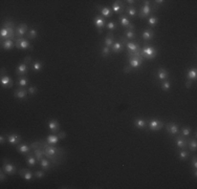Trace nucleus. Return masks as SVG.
I'll list each match as a JSON object with an SVG mask.
<instances>
[{"instance_id":"1","label":"nucleus","mask_w":197,"mask_h":189,"mask_svg":"<svg viewBox=\"0 0 197 189\" xmlns=\"http://www.w3.org/2000/svg\"><path fill=\"white\" fill-rule=\"evenodd\" d=\"M15 28L16 27H3L2 26L1 30H0V37H1V42L8 39H13L14 40L16 33H15Z\"/></svg>"},{"instance_id":"2","label":"nucleus","mask_w":197,"mask_h":189,"mask_svg":"<svg viewBox=\"0 0 197 189\" xmlns=\"http://www.w3.org/2000/svg\"><path fill=\"white\" fill-rule=\"evenodd\" d=\"M141 55L143 58L149 59V60H153V59L156 57L157 55V50H155L153 46H145L143 50H141Z\"/></svg>"},{"instance_id":"3","label":"nucleus","mask_w":197,"mask_h":189,"mask_svg":"<svg viewBox=\"0 0 197 189\" xmlns=\"http://www.w3.org/2000/svg\"><path fill=\"white\" fill-rule=\"evenodd\" d=\"M40 145L41 147L43 148L45 153L47 155H57L59 153H62V149L61 148H56L55 146H48V143H43V142H40Z\"/></svg>"},{"instance_id":"4","label":"nucleus","mask_w":197,"mask_h":189,"mask_svg":"<svg viewBox=\"0 0 197 189\" xmlns=\"http://www.w3.org/2000/svg\"><path fill=\"white\" fill-rule=\"evenodd\" d=\"M154 10L155 8H151L150 1H145V4H144L143 8L139 11V18H147Z\"/></svg>"},{"instance_id":"5","label":"nucleus","mask_w":197,"mask_h":189,"mask_svg":"<svg viewBox=\"0 0 197 189\" xmlns=\"http://www.w3.org/2000/svg\"><path fill=\"white\" fill-rule=\"evenodd\" d=\"M148 127L150 130L152 131H157V130H161V128L164 127V122L161 120H156V119H152V120L149 121L148 123Z\"/></svg>"},{"instance_id":"6","label":"nucleus","mask_w":197,"mask_h":189,"mask_svg":"<svg viewBox=\"0 0 197 189\" xmlns=\"http://www.w3.org/2000/svg\"><path fill=\"white\" fill-rule=\"evenodd\" d=\"M15 43H16V47L17 48H20V50H27V48H30V50H33V46L30 45V41L27 40V39L25 38H17L16 40H15Z\"/></svg>"},{"instance_id":"7","label":"nucleus","mask_w":197,"mask_h":189,"mask_svg":"<svg viewBox=\"0 0 197 189\" xmlns=\"http://www.w3.org/2000/svg\"><path fill=\"white\" fill-rule=\"evenodd\" d=\"M190 141V139L188 137H183V136H179V137L175 138V143H176L177 148L179 149H187L188 147V142Z\"/></svg>"},{"instance_id":"8","label":"nucleus","mask_w":197,"mask_h":189,"mask_svg":"<svg viewBox=\"0 0 197 189\" xmlns=\"http://www.w3.org/2000/svg\"><path fill=\"white\" fill-rule=\"evenodd\" d=\"M2 169H3L4 172H5L6 175H14L15 173L17 172L16 166L13 165L12 163H10L8 160H6V161H4L3 166H2Z\"/></svg>"},{"instance_id":"9","label":"nucleus","mask_w":197,"mask_h":189,"mask_svg":"<svg viewBox=\"0 0 197 189\" xmlns=\"http://www.w3.org/2000/svg\"><path fill=\"white\" fill-rule=\"evenodd\" d=\"M15 33H16V36H18L19 38H22L23 36H25L28 33V26L26 23H21L19 25L16 26L15 28Z\"/></svg>"},{"instance_id":"10","label":"nucleus","mask_w":197,"mask_h":189,"mask_svg":"<svg viewBox=\"0 0 197 189\" xmlns=\"http://www.w3.org/2000/svg\"><path fill=\"white\" fill-rule=\"evenodd\" d=\"M28 72V65L26 62H22L16 67V75L19 77H24Z\"/></svg>"},{"instance_id":"11","label":"nucleus","mask_w":197,"mask_h":189,"mask_svg":"<svg viewBox=\"0 0 197 189\" xmlns=\"http://www.w3.org/2000/svg\"><path fill=\"white\" fill-rule=\"evenodd\" d=\"M6 138H8V143L11 145H14V146H17L21 143V136L18 133H10V135L6 136Z\"/></svg>"},{"instance_id":"12","label":"nucleus","mask_w":197,"mask_h":189,"mask_svg":"<svg viewBox=\"0 0 197 189\" xmlns=\"http://www.w3.org/2000/svg\"><path fill=\"white\" fill-rule=\"evenodd\" d=\"M129 66L131 69H137L142 65L144 61V58H139V57H129Z\"/></svg>"},{"instance_id":"13","label":"nucleus","mask_w":197,"mask_h":189,"mask_svg":"<svg viewBox=\"0 0 197 189\" xmlns=\"http://www.w3.org/2000/svg\"><path fill=\"white\" fill-rule=\"evenodd\" d=\"M0 83H1L2 87H5V88H11V87L14 86V81H13V79L11 78L10 76H8V75L1 77Z\"/></svg>"},{"instance_id":"14","label":"nucleus","mask_w":197,"mask_h":189,"mask_svg":"<svg viewBox=\"0 0 197 189\" xmlns=\"http://www.w3.org/2000/svg\"><path fill=\"white\" fill-rule=\"evenodd\" d=\"M47 126H48L49 130L52 133H58L59 130H60V124H59L58 121L54 120V119H52V120H49L47 122Z\"/></svg>"},{"instance_id":"15","label":"nucleus","mask_w":197,"mask_h":189,"mask_svg":"<svg viewBox=\"0 0 197 189\" xmlns=\"http://www.w3.org/2000/svg\"><path fill=\"white\" fill-rule=\"evenodd\" d=\"M19 175H20V177L22 178V179H24L25 181H27V182L32 181L33 178L35 177L34 173L30 170H28V169H20V170H19Z\"/></svg>"},{"instance_id":"16","label":"nucleus","mask_w":197,"mask_h":189,"mask_svg":"<svg viewBox=\"0 0 197 189\" xmlns=\"http://www.w3.org/2000/svg\"><path fill=\"white\" fill-rule=\"evenodd\" d=\"M124 10H125V5L122 3V1H115L112 3V8H111V11H112V12L122 15Z\"/></svg>"},{"instance_id":"17","label":"nucleus","mask_w":197,"mask_h":189,"mask_svg":"<svg viewBox=\"0 0 197 189\" xmlns=\"http://www.w3.org/2000/svg\"><path fill=\"white\" fill-rule=\"evenodd\" d=\"M98 10L101 12L103 18H110L112 16V11L108 8V6H102V5H97Z\"/></svg>"},{"instance_id":"18","label":"nucleus","mask_w":197,"mask_h":189,"mask_svg":"<svg viewBox=\"0 0 197 189\" xmlns=\"http://www.w3.org/2000/svg\"><path fill=\"white\" fill-rule=\"evenodd\" d=\"M16 149L23 155H27L30 152V147L25 143H20L16 146Z\"/></svg>"},{"instance_id":"19","label":"nucleus","mask_w":197,"mask_h":189,"mask_svg":"<svg viewBox=\"0 0 197 189\" xmlns=\"http://www.w3.org/2000/svg\"><path fill=\"white\" fill-rule=\"evenodd\" d=\"M27 93L28 91L24 87H19V88H17L16 91H14V97L16 99H24L26 98V96H27Z\"/></svg>"},{"instance_id":"20","label":"nucleus","mask_w":197,"mask_h":189,"mask_svg":"<svg viewBox=\"0 0 197 189\" xmlns=\"http://www.w3.org/2000/svg\"><path fill=\"white\" fill-rule=\"evenodd\" d=\"M166 129H167V131L170 133V135L172 136H175L177 135V133H179V127L177 124H175V123H169V124L166 125Z\"/></svg>"},{"instance_id":"21","label":"nucleus","mask_w":197,"mask_h":189,"mask_svg":"<svg viewBox=\"0 0 197 189\" xmlns=\"http://www.w3.org/2000/svg\"><path fill=\"white\" fill-rule=\"evenodd\" d=\"M127 50H129V53H139L141 52V48H139V44L132 41H127L126 43Z\"/></svg>"},{"instance_id":"22","label":"nucleus","mask_w":197,"mask_h":189,"mask_svg":"<svg viewBox=\"0 0 197 189\" xmlns=\"http://www.w3.org/2000/svg\"><path fill=\"white\" fill-rule=\"evenodd\" d=\"M168 77H169V72H168L167 69H159L156 74V78H157V80H159V81L168 80Z\"/></svg>"},{"instance_id":"23","label":"nucleus","mask_w":197,"mask_h":189,"mask_svg":"<svg viewBox=\"0 0 197 189\" xmlns=\"http://www.w3.org/2000/svg\"><path fill=\"white\" fill-rule=\"evenodd\" d=\"M93 23H95V25L98 27V30H102V28L106 25L105 19L103 18V17L98 16V15H97V16L95 17V19H93Z\"/></svg>"},{"instance_id":"24","label":"nucleus","mask_w":197,"mask_h":189,"mask_svg":"<svg viewBox=\"0 0 197 189\" xmlns=\"http://www.w3.org/2000/svg\"><path fill=\"white\" fill-rule=\"evenodd\" d=\"M1 46L3 50H12L14 46H16V43L14 42V40L13 39H8V40H4L1 42Z\"/></svg>"},{"instance_id":"25","label":"nucleus","mask_w":197,"mask_h":189,"mask_svg":"<svg viewBox=\"0 0 197 189\" xmlns=\"http://www.w3.org/2000/svg\"><path fill=\"white\" fill-rule=\"evenodd\" d=\"M34 155L39 163L44 158V150H43L42 147H37V148H34Z\"/></svg>"},{"instance_id":"26","label":"nucleus","mask_w":197,"mask_h":189,"mask_svg":"<svg viewBox=\"0 0 197 189\" xmlns=\"http://www.w3.org/2000/svg\"><path fill=\"white\" fill-rule=\"evenodd\" d=\"M143 39L145 41H149V40H152L154 38V32H153L152 28H149V30H146L143 32V35H142Z\"/></svg>"},{"instance_id":"27","label":"nucleus","mask_w":197,"mask_h":189,"mask_svg":"<svg viewBox=\"0 0 197 189\" xmlns=\"http://www.w3.org/2000/svg\"><path fill=\"white\" fill-rule=\"evenodd\" d=\"M147 121L143 118H136L134 120V125L137 127V128H141V129H144L146 126H147Z\"/></svg>"},{"instance_id":"28","label":"nucleus","mask_w":197,"mask_h":189,"mask_svg":"<svg viewBox=\"0 0 197 189\" xmlns=\"http://www.w3.org/2000/svg\"><path fill=\"white\" fill-rule=\"evenodd\" d=\"M113 43H114V38H113L112 33L110 32L108 35H107L106 38H105L104 44H105V46H107V47H111L113 45Z\"/></svg>"},{"instance_id":"29","label":"nucleus","mask_w":197,"mask_h":189,"mask_svg":"<svg viewBox=\"0 0 197 189\" xmlns=\"http://www.w3.org/2000/svg\"><path fill=\"white\" fill-rule=\"evenodd\" d=\"M39 164H40V166H41V169H43L44 171H47L50 168V161L45 157L39 162Z\"/></svg>"},{"instance_id":"30","label":"nucleus","mask_w":197,"mask_h":189,"mask_svg":"<svg viewBox=\"0 0 197 189\" xmlns=\"http://www.w3.org/2000/svg\"><path fill=\"white\" fill-rule=\"evenodd\" d=\"M59 141H60V138L58 137V135H48L47 136L46 142L48 143L49 145H56Z\"/></svg>"},{"instance_id":"31","label":"nucleus","mask_w":197,"mask_h":189,"mask_svg":"<svg viewBox=\"0 0 197 189\" xmlns=\"http://www.w3.org/2000/svg\"><path fill=\"white\" fill-rule=\"evenodd\" d=\"M110 50H112V53H114V54H119V53L123 50V44H122L120 41H117V42L113 43V45L110 47Z\"/></svg>"},{"instance_id":"32","label":"nucleus","mask_w":197,"mask_h":189,"mask_svg":"<svg viewBox=\"0 0 197 189\" xmlns=\"http://www.w3.org/2000/svg\"><path fill=\"white\" fill-rule=\"evenodd\" d=\"M26 163H27V165L30 167H34L37 163H38V161H37L36 157H35L34 155H27V158H26Z\"/></svg>"},{"instance_id":"33","label":"nucleus","mask_w":197,"mask_h":189,"mask_svg":"<svg viewBox=\"0 0 197 189\" xmlns=\"http://www.w3.org/2000/svg\"><path fill=\"white\" fill-rule=\"evenodd\" d=\"M187 78L190 81H194L197 78V71L196 69H190L187 72Z\"/></svg>"},{"instance_id":"34","label":"nucleus","mask_w":197,"mask_h":189,"mask_svg":"<svg viewBox=\"0 0 197 189\" xmlns=\"http://www.w3.org/2000/svg\"><path fill=\"white\" fill-rule=\"evenodd\" d=\"M43 69V63L41 61H35L32 65V69L35 72H41Z\"/></svg>"},{"instance_id":"35","label":"nucleus","mask_w":197,"mask_h":189,"mask_svg":"<svg viewBox=\"0 0 197 189\" xmlns=\"http://www.w3.org/2000/svg\"><path fill=\"white\" fill-rule=\"evenodd\" d=\"M119 21H120V24H121L122 26H124V27H126V28L131 24L130 21H129V19L127 18L126 16H124V15H120Z\"/></svg>"},{"instance_id":"36","label":"nucleus","mask_w":197,"mask_h":189,"mask_svg":"<svg viewBox=\"0 0 197 189\" xmlns=\"http://www.w3.org/2000/svg\"><path fill=\"white\" fill-rule=\"evenodd\" d=\"M188 149H189L190 151H196L197 149V142H196V139L194 138L193 140H190L189 142H188Z\"/></svg>"},{"instance_id":"37","label":"nucleus","mask_w":197,"mask_h":189,"mask_svg":"<svg viewBox=\"0 0 197 189\" xmlns=\"http://www.w3.org/2000/svg\"><path fill=\"white\" fill-rule=\"evenodd\" d=\"M190 153L189 151H187L186 149H180V151H178V157L180 160H183V161H185V160H187L188 158H189Z\"/></svg>"},{"instance_id":"38","label":"nucleus","mask_w":197,"mask_h":189,"mask_svg":"<svg viewBox=\"0 0 197 189\" xmlns=\"http://www.w3.org/2000/svg\"><path fill=\"white\" fill-rule=\"evenodd\" d=\"M126 13L129 15L130 17H134L137 14V11L134 6H127L126 8Z\"/></svg>"},{"instance_id":"39","label":"nucleus","mask_w":197,"mask_h":189,"mask_svg":"<svg viewBox=\"0 0 197 189\" xmlns=\"http://www.w3.org/2000/svg\"><path fill=\"white\" fill-rule=\"evenodd\" d=\"M27 84H28V80L26 77H20V78H19V80H18L19 87H24L25 88V87L27 86Z\"/></svg>"},{"instance_id":"40","label":"nucleus","mask_w":197,"mask_h":189,"mask_svg":"<svg viewBox=\"0 0 197 189\" xmlns=\"http://www.w3.org/2000/svg\"><path fill=\"white\" fill-rule=\"evenodd\" d=\"M37 36H38V32H37V30H35V28H32L30 30H28L27 33V37L30 39H32V40H34V39L37 38Z\"/></svg>"},{"instance_id":"41","label":"nucleus","mask_w":197,"mask_h":189,"mask_svg":"<svg viewBox=\"0 0 197 189\" xmlns=\"http://www.w3.org/2000/svg\"><path fill=\"white\" fill-rule=\"evenodd\" d=\"M125 36H126V39L127 40H132V39H135V33L134 30H126V33H125Z\"/></svg>"},{"instance_id":"42","label":"nucleus","mask_w":197,"mask_h":189,"mask_svg":"<svg viewBox=\"0 0 197 189\" xmlns=\"http://www.w3.org/2000/svg\"><path fill=\"white\" fill-rule=\"evenodd\" d=\"M191 133H192L191 127L186 126V127H183V130H181V136H183V137H189V136L191 135Z\"/></svg>"},{"instance_id":"43","label":"nucleus","mask_w":197,"mask_h":189,"mask_svg":"<svg viewBox=\"0 0 197 189\" xmlns=\"http://www.w3.org/2000/svg\"><path fill=\"white\" fill-rule=\"evenodd\" d=\"M170 87H171V83L168 80H165L161 82V89H163V91H169Z\"/></svg>"},{"instance_id":"44","label":"nucleus","mask_w":197,"mask_h":189,"mask_svg":"<svg viewBox=\"0 0 197 189\" xmlns=\"http://www.w3.org/2000/svg\"><path fill=\"white\" fill-rule=\"evenodd\" d=\"M157 22H158V18H157V17H155V16L149 17V19H148V24H149L150 26H154Z\"/></svg>"},{"instance_id":"45","label":"nucleus","mask_w":197,"mask_h":189,"mask_svg":"<svg viewBox=\"0 0 197 189\" xmlns=\"http://www.w3.org/2000/svg\"><path fill=\"white\" fill-rule=\"evenodd\" d=\"M106 27L108 28L109 30H117V22H114V21H109V22L106 24Z\"/></svg>"},{"instance_id":"46","label":"nucleus","mask_w":197,"mask_h":189,"mask_svg":"<svg viewBox=\"0 0 197 189\" xmlns=\"http://www.w3.org/2000/svg\"><path fill=\"white\" fill-rule=\"evenodd\" d=\"M34 175L36 177V179H43L45 175V171L43 170V169L42 170H37L34 172Z\"/></svg>"},{"instance_id":"47","label":"nucleus","mask_w":197,"mask_h":189,"mask_svg":"<svg viewBox=\"0 0 197 189\" xmlns=\"http://www.w3.org/2000/svg\"><path fill=\"white\" fill-rule=\"evenodd\" d=\"M110 53V47H107V46H104L102 48V57H107Z\"/></svg>"},{"instance_id":"48","label":"nucleus","mask_w":197,"mask_h":189,"mask_svg":"<svg viewBox=\"0 0 197 189\" xmlns=\"http://www.w3.org/2000/svg\"><path fill=\"white\" fill-rule=\"evenodd\" d=\"M3 27H16V25H15V23L13 21L6 20L3 24Z\"/></svg>"},{"instance_id":"49","label":"nucleus","mask_w":197,"mask_h":189,"mask_svg":"<svg viewBox=\"0 0 197 189\" xmlns=\"http://www.w3.org/2000/svg\"><path fill=\"white\" fill-rule=\"evenodd\" d=\"M27 91H28V94H32V96H34V94H36V93H37V91H38V89H37L36 86H30V87H28Z\"/></svg>"},{"instance_id":"50","label":"nucleus","mask_w":197,"mask_h":189,"mask_svg":"<svg viewBox=\"0 0 197 189\" xmlns=\"http://www.w3.org/2000/svg\"><path fill=\"white\" fill-rule=\"evenodd\" d=\"M4 173H5V172H4V170H3V169H1V170H0V181H1V182H3V181H5V180H6V175H4Z\"/></svg>"},{"instance_id":"51","label":"nucleus","mask_w":197,"mask_h":189,"mask_svg":"<svg viewBox=\"0 0 197 189\" xmlns=\"http://www.w3.org/2000/svg\"><path fill=\"white\" fill-rule=\"evenodd\" d=\"M58 135V137L60 138V139H65L66 138V133H64V131H61V133H57Z\"/></svg>"},{"instance_id":"52","label":"nucleus","mask_w":197,"mask_h":189,"mask_svg":"<svg viewBox=\"0 0 197 189\" xmlns=\"http://www.w3.org/2000/svg\"><path fill=\"white\" fill-rule=\"evenodd\" d=\"M192 165H193V168L197 170V159H196V157H194L193 160H192Z\"/></svg>"},{"instance_id":"53","label":"nucleus","mask_w":197,"mask_h":189,"mask_svg":"<svg viewBox=\"0 0 197 189\" xmlns=\"http://www.w3.org/2000/svg\"><path fill=\"white\" fill-rule=\"evenodd\" d=\"M4 143H5V138H4L3 135H1V136H0V144L3 145Z\"/></svg>"},{"instance_id":"54","label":"nucleus","mask_w":197,"mask_h":189,"mask_svg":"<svg viewBox=\"0 0 197 189\" xmlns=\"http://www.w3.org/2000/svg\"><path fill=\"white\" fill-rule=\"evenodd\" d=\"M191 86H192V81L188 80L187 82H186V87H187V88H190Z\"/></svg>"},{"instance_id":"55","label":"nucleus","mask_w":197,"mask_h":189,"mask_svg":"<svg viewBox=\"0 0 197 189\" xmlns=\"http://www.w3.org/2000/svg\"><path fill=\"white\" fill-rule=\"evenodd\" d=\"M164 2H165L164 0H156V1H155V3L158 4V5H159V4H164Z\"/></svg>"},{"instance_id":"56","label":"nucleus","mask_w":197,"mask_h":189,"mask_svg":"<svg viewBox=\"0 0 197 189\" xmlns=\"http://www.w3.org/2000/svg\"><path fill=\"white\" fill-rule=\"evenodd\" d=\"M2 76H5V69H3V67L1 69V77Z\"/></svg>"},{"instance_id":"57","label":"nucleus","mask_w":197,"mask_h":189,"mask_svg":"<svg viewBox=\"0 0 197 189\" xmlns=\"http://www.w3.org/2000/svg\"><path fill=\"white\" fill-rule=\"evenodd\" d=\"M126 2H127V3H128V4H130V5H131V4H133L135 1H134V0H128V1H126Z\"/></svg>"}]
</instances>
